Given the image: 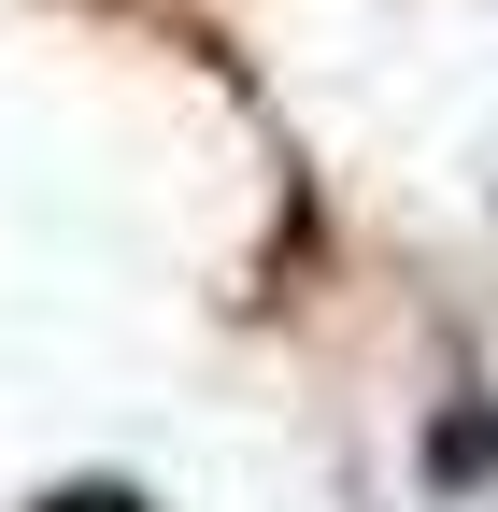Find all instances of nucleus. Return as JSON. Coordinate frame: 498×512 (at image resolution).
I'll return each instance as SVG.
<instances>
[{
  "label": "nucleus",
  "instance_id": "nucleus-1",
  "mask_svg": "<svg viewBox=\"0 0 498 512\" xmlns=\"http://www.w3.org/2000/svg\"><path fill=\"white\" fill-rule=\"evenodd\" d=\"M427 470H442V484L498 470V413H442V427H427Z\"/></svg>",
  "mask_w": 498,
  "mask_h": 512
}]
</instances>
